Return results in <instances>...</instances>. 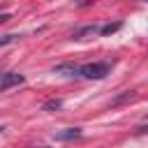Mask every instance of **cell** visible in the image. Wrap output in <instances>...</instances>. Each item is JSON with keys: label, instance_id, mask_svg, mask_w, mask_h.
<instances>
[{"label": "cell", "instance_id": "6da1fadb", "mask_svg": "<svg viewBox=\"0 0 148 148\" xmlns=\"http://www.w3.org/2000/svg\"><path fill=\"white\" fill-rule=\"evenodd\" d=\"M111 72V62H88V65H81V76L83 79H92V81H99L104 79L106 74Z\"/></svg>", "mask_w": 148, "mask_h": 148}, {"label": "cell", "instance_id": "7a4b0ae2", "mask_svg": "<svg viewBox=\"0 0 148 148\" xmlns=\"http://www.w3.org/2000/svg\"><path fill=\"white\" fill-rule=\"evenodd\" d=\"M23 81H25V76H23V74L5 72V74H2V81H0V90H9L12 86H18V83H23Z\"/></svg>", "mask_w": 148, "mask_h": 148}, {"label": "cell", "instance_id": "3957f363", "mask_svg": "<svg viewBox=\"0 0 148 148\" xmlns=\"http://www.w3.org/2000/svg\"><path fill=\"white\" fill-rule=\"evenodd\" d=\"M56 74H65V76H81V65H72V62H62L58 67H53Z\"/></svg>", "mask_w": 148, "mask_h": 148}, {"label": "cell", "instance_id": "277c9868", "mask_svg": "<svg viewBox=\"0 0 148 148\" xmlns=\"http://www.w3.org/2000/svg\"><path fill=\"white\" fill-rule=\"evenodd\" d=\"M58 141H72V139H79L81 136V130L79 127H67V130H62V132H56L53 134Z\"/></svg>", "mask_w": 148, "mask_h": 148}, {"label": "cell", "instance_id": "5b68a950", "mask_svg": "<svg viewBox=\"0 0 148 148\" xmlns=\"http://www.w3.org/2000/svg\"><path fill=\"white\" fill-rule=\"evenodd\" d=\"M95 32H99V25H83L74 30V39H83L86 35H95Z\"/></svg>", "mask_w": 148, "mask_h": 148}, {"label": "cell", "instance_id": "8992f818", "mask_svg": "<svg viewBox=\"0 0 148 148\" xmlns=\"http://www.w3.org/2000/svg\"><path fill=\"white\" fill-rule=\"evenodd\" d=\"M120 25H123L120 21H118V23H106V25H102V28H99V35H111V32L120 30Z\"/></svg>", "mask_w": 148, "mask_h": 148}, {"label": "cell", "instance_id": "52a82bcc", "mask_svg": "<svg viewBox=\"0 0 148 148\" xmlns=\"http://www.w3.org/2000/svg\"><path fill=\"white\" fill-rule=\"evenodd\" d=\"M60 106H62L60 99H49V102L44 104V111H56V109H60Z\"/></svg>", "mask_w": 148, "mask_h": 148}, {"label": "cell", "instance_id": "ba28073f", "mask_svg": "<svg viewBox=\"0 0 148 148\" xmlns=\"http://www.w3.org/2000/svg\"><path fill=\"white\" fill-rule=\"evenodd\" d=\"M14 37H16V35H5V37H2V46H5V44H9Z\"/></svg>", "mask_w": 148, "mask_h": 148}, {"label": "cell", "instance_id": "9c48e42d", "mask_svg": "<svg viewBox=\"0 0 148 148\" xmlns=\"http://www.w3.org/2000/svg\"><path fill=\"white\" fill-rule=\"evenodd\" d=\"M146 2H148V0H146Z\"/></svg>", "mask_w": 148, "mask_h": 148}]
</instances>
